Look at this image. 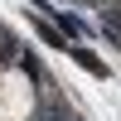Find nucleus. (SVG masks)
I'll return each instance as SVG.
<instances>
[{"label": "nucleus", "instance_id": "obj_2", "mask_svg": "<svg viewBox=\"0 0 121 121\" xmlns=\"http://www.w3.org/2000/svg\"><path fill=\"white\" fill-rule=\"evenodd\" d=\"M63 53H73V58H78V63H82V68H87V73H92V78H107V63H102V58H92V53H87V48H78V44H68Z\"/></svg>", "mask_w": 121, "mask_h": 121}, {"label": "nucleus", "instance_id": "obj_1", "mask_svg": "<svg viewBox=\"0 0 121 121\" xmlns=\"http://www.w3.org/2000/svg\"><path fill=\"white\" fill-rule=\"evenodd\" d=\"M34 112V82L24 68H0V121H29Z\"/></svg>", "mask_w": 121, "mask_h": 121}]
</instances>
